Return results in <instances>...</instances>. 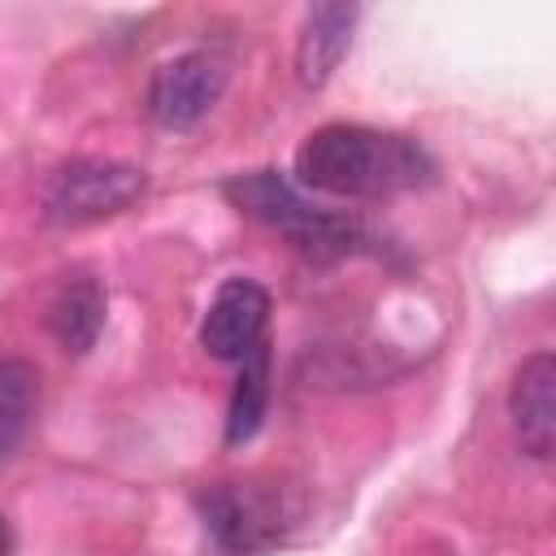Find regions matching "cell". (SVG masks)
I'll return each mask as SVG.
<instances>
[{"instance_id":"obj_1","label":"cell","mask_w":556,"mask_h":556,"mask_svg":"<svg viewBox=\"0 0 556 556\" xmlns=\"http://www.w3.org/2000/svg\"><path fill=\"white\" fill-rule=\"evenodd\" d=\"M295 174L304 187L326 195L378 200L426 187L434 178V156L408 135H391L356 122H330L300 143Z\"/></svg>"},{"instance_id":"obj_2","label":"cell","mask_w":556,"mask_h":556,"mask_svg":"<svg viewBox=\"0 0 556 556\" xmlns=\"http://www.w3.org/2000/svg\"><path fill=\"white\" fill-rule=\"evenodd\" d=\"M222 195H226L239 213H248V217H256V222L282 230L300 252H308V256H317V261L348 256V252H356V243H361V226H356L352 217L308 204V200H304L282 174H274V169L235 174V178L222 182Z\"/></svg>"},{"instance_id":"obj_3","label":"cell","mask_w":556,"mask_h":556,"mask_svg":"<svg viewBox=\"0 0 556 556\" xmlns=\"http://www.w3.org/2000/svg\"><path fill=\"white\" fill-rule=\"evenodd\" d=\"M143 187H148V174L139 165L104 161V156L65 161L43 182V222L74 230V226L117 217L143 195Z\"/></svg>"},{"instance_id":"obj_4","label":"cell","mask_w":556,"mask_h":556,"mask_svg":"<svg viewBox=\"0 0 556 556\" xmlns=\"http://www.w3.org/2000/svg\"><path fill=\"white\" fill-rule=\"evenodd\" d=\"M195 508L226 556H265L287 530L282 495L261 482H208L200 486Z\"/></svg>"},{"instance_id":"obj_5","label":"cell","mask_w":556,"mask_h":556,"mask_svg":"<svg viewBox=\"0 0 556 556\" xmlns=\"http://www.w3.org/2000/svg\"><path fill=\"white\" fill-rule=\"evenodd\" d=\"M226 74L230 70H226V61L217 52H182V56L161 61L152 70V78H148V91H143L148 117L156 126H165V130L195 126L222 100Z\"/></svg>"},{"instance_id":"obj_6","label":"cell","mask_w":556,"mask_h":556,"mask_svg":"<svg viewBox=\"0 0 556 556\" xmlns=\"http://www.w3.org/2000/svg\"><path fill=\"white\" fill-rule=\"evenodd\" d=\"M269 321V291L252 278H226L200 321V348L217 361H243L261 339Z\"/></svg>"},{"instance_id":"obj_7","label":"cell","mask_w":556,"mask_h":556,"mask_svg":"<svg viewBox=\"0 0 556 556\" xmlns=\"http://www.w3.org/2000/svg\"><path fill=\"white\" fill-rule=\"evenodd\" d=\"M508 417L521 452L534 460H552L556 452V356L552 352H530L517 365V378L508 391Z\"/></svg>"},{"instance_id":"obj_8","label":"cell","mask_w":556,"mask_h":556,"mask_svg":"<svg viewBox=\"0 0 556 556\" xmlns=\"http://www.w3.org/2000/svg\"><path fill=\"white\" fill-rule=\"evenodd\" d=\"M352 26H356V4H343V0H326V4H313L304 13L300 39H295V78H300V87L317 91V87L330 83V74L339 70V61L352 48Z\"/></svg>"},{"instance_id":"obj_9","label":"cell","mask_w":556,"mask_h":556,"mask_svg":"<svg viewBox=\"0 0 556 556\" xmlns=\"http://www.w3.org/2000/svg\"><path fill=\"white\" fill-rule=\"evenodd\" d=\"M104 326V287L91 274H74L56 287L52 304H48V330L56 334V343L74 356L91 352Z\"/></svg>"},{"instance_id":"obj_10","label":"cell","mask_w":556,"mask_h":556,"mask_svg":"<svg viewBox=\"0 0 556 556\" xmlns=\"http://www.w3.org/2000/svg\"><path fill=\"white\" fill-rule=\"evenodd\" d=\"M265 404H269V348L261 339L239 361V378H235V391H230V408H226V443L230 447L248 443L261 430Z\"/></svg>"},{"instance_id":"obj_11","label":"cell","mask_w":556,"mask_h":556,"mask_svg":"<svg viewBox=\"0 0 556 556\" xmlns=\"http://www.w3.org/2000/svg\"><path fill=\"white\" fill-rule=\"evenodd\" d=\"M35 404H39V369L30 361L4 356L0 361V460H9L26 439Z\"/></svg>"},{"instance_id":"obj_12","label":"cell","mask_w":556,"mask_h":556,"mask_svg":"<svg viewBox=\"0 0 556 556\" xmlns=\"http://www.w3.org/2000/svg\"><path fill=\"white\" fill-rule=\"evenodd\" d=\"M9 547H13V534H9V521L0 513V556H9Z\"/></svg>"}]
</instances>
